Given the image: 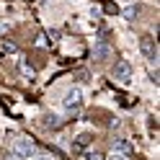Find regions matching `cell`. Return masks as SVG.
Here are the masks:
<instances>
[{
    "instance_id": "obj_1",
    "label": "cell",
    "mask_w": 160,
    "mask_h": 160,
    "mask_svg": "<svg viewBox=\"0 0 160 160\" xmlns=\"http://www.w3.org/2000/svg\"><path fill=\"white\" fill-rule=\"evenodd\" d=\"M34 155H36V145L28 137H18L13 142V152H11L13 160H31Z\"/></svg>"
},
{
    "instance_id": "obj_2",
    "label": "cell",
    "mask_w": 160,
    "mask_h": 160,
    "mask_svg": "<svg viewBox=\"0 0 160 160\" xmlns=\"http://www.w3.org/2000/svg\"><path fill=\"white\" fill-rule=\"evenodd\" d=\"M139 49H142V54L150 65H155L158 67V44H155V39L145 34V36H139Z\"/></svg>"
},
{
    "instance_id": "obj_3",
    "label": "cell",
    "mask_w": 160,
    "mask_h": 160,
    "mask_svg": "<svg viewBox=\"0 0 160 160\" xmlns=\"http://www.w3.org/2000/svg\"><path fill=\"white\" fill-rule=\"evenodd\" d=\"M106 57H111V44H108V34L103 31L96 39V44H93V59L96 62H103Z\"/></svg>"
},
{
    "instance_id": "obj_4",
    "label": "cell",
    "mask_w": 160,
    "mask_h": 160,
    "mask_svg": "<svg viewBox=\"0 0 160 160\" xmlns=\"http://www.w3.org/2000/svg\"><path fill=\"white\" fill-rule=\"evenodd\" d=\"M62 106L67 111H78V108L83 106V93H80V88H70L65 93V98H62Z\"/></svg>"
},
{
    "instance_id": "obj_5",
    "label": "cell",
    "mask_w": 160,
    "mask_h": 160,
    "mask_svg": "<svg viewBox=\"0 0 160 160\" xmlns=\"http://www.w3.org/2000/svg\"><path fill=\"white\" fill-rule=\"evenodd\" d=\"M119 83H129L132 80V65L127 62V59H119V62L114 65V72H111Z\"/></svg>"
},
{
    "instance_id": "obj_6",
    "label": "cell",
    "mask_w": 160,
    "mask_h": 160,
    "mask_svg": "<svg viewBox=\"0 0 160 160\" xmlns=\"http://www.w3.org/2000/svg\"><path fill=\"white\" fill-rule=\"evenodd\" d=\"M114 152H122V155H132L134 152V145L132 142H129V139H124V137H116L114 139Z\"/></svg>"
},
{
    "instance_id": "obj_7",
    "label": "cell",
    "mask_w": 160,
    "mask_h": 160,
    "mask_svg": "<svg viewBox=\"0 0 160 160\" xmlns=\"http://www.w3.org/2000/svg\"><path fill=\"white\" fill-rule=\"evenodd\" d=\"M88 145H91V134H78L75 142H72V150H75V152H80V150H85Z\"/></svg>"
},
{
    "instance_id": "obj_8",
    "label": "cell",
    "mask_w": 160,
    "mask_h": 160,
    "mask_svg": "<svg viewBox=\"0 0 160 160\" xmlns=\"http://www.w3.org/2000/svg\"><path fill=\"white\" fill-rule=\"evenodd\" d=\"M42 127H44V129H54V127H59V116L47 114V116H44V122H42Z\"/></svg>"
},
{
    "instance_id": "obj_9",
    "label": "cell",
    "mask_w": 160,
    "mask_h": 160,
    "mask_svg": "<svg viewBox=\"0 0 160 160\" xmlns=\"http://www.w3.org/2000/svg\"><path fill=\"white\" fill-rule=\"evenodd\" d=\"M139 11H142L139 5H129L127 11H124V18H127V21H137V18H139Z\"/></svg>"
},
{
    "instance_id": "obj_10",
    "label": "cell",
    "mask_w": 160,
    "mask_h": 160,
    "mask_svg": "<svg viewBox=\"0 0 160 160\" xmlns=\"http://www.w3.org/2000/svg\"><path fill=\"white\" fill-rule=\"evenodd\" d=\"M18 70H21V75H23V80H34V70L28 67L23 59H21V65H18Z\"/></svg>"
},
{
    "instance_id": "obj_11",
    "label": "cell",
    "mask_w": 160,
    "mask_h": 160,
    "mask_svg": "<svg viewBox=\"0 0 160 160\" xmlns=\"http://www.w3.org/2000/svg\"><path fill=\"white\" fill-rule=\"evenodd\" d=\"M3 52H5V54H16V52H18V47H16L13 42H5V44H3Z\"/></svg>"
},
{
    "instance_id": "obj_12",
    "label": "cell",
    "mask_w": 160,
    "mask_h": 160,
    "mask_svg": "<svg viewBox=\"0 0 160 160\" xmlns=\"http://www.w3.org/2000/svg\"><path fill=\"white\" fill-rule=\"evenodd\" d=\"M85 160H103V155L96 152V150H91V152H85Z\"/></svg>"
},
{
    "instance_id": "obj_13",
    "label": "cell",
    "mask_w": 160,
    "mask_h": 160,
    "mask_svg": "<svg viewBox=\"0 0 160 160\" xmlns=\"http://www.w3.org/2000/svg\"><path fill=\"white\" fill-rule=\"evenodd\" d=\"M103 160H129L127 155H122V152H111L108 158H103Z\"/></svg>"
},
{
    "instance_id": "obj_14",
    "label": "cell",
    "mask_w": 160,
    "mask_h": 160,
    "mask_svg": "<svg viewBox=\"0 0 160 160\" xmlns=\"http://www.w3.org/2000/svg\"><path fill=\"white\" fill-rule=\"evenodd\" d=\"M103 11H106V13H116L119 8H116V3H103Z\"/></svg>"
},
{
    "instance_id": "obj_15",
    "label": "cell",
    "mask_w": 160,
    "mask_h": 160,
    "mask_svg": "<svg viewBox=\"0 0 160 160\" xmlns=\"http://www.w3.org/2000/svg\"><path fill=\"white\" fill-rule=\"evenodd\" d=\"M36 160H52V158H36Z\"/></svg>"
}]
</instances>
